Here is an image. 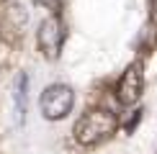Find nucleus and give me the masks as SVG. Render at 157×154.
<instances>
[{
    "instance_id": "obj_8",
    "label": "nucleus",
    "mask_w": 157,
    "mask_h": 154,
    "mask_svg": "<svg viewBox=\"0 0 157 154\" xmlns=\"http://www.w3.org/2000/svg\"><path fill=\"white\" fill-rule=\"evenodd\" d=\"M142 118V111H136L134 116H132V121H126V134H132L134 131V126H136V121Z\"/></svg>"
},
{
    "instance_id": "obj_4",
    "label": "nucleus",
    "mask_w": 157,
    "mask_h": 154,
    "mask_svg": "<svg viewBox=\"0 0 157 154\" xmlns=\"http://www.w3.org/2000/svg\"><path fill=\"white\" fill-rule=\"evenodd\" d=\"M26 21H29V16H26V10L16 0H8V3L0 5V36L8 44H16L21 38L23 28H26Z\"/></svg>"
},
{
    "instance_id": "obj_1",
    "label": "nucleus",
    "mask_w": 157,
    "mask_h": 154,
    "mask_svg": "<svg viewBox=\"0 0 157 154\" xmlns=\"http://www.w3.org/2000/svg\"><path fill=\"white\" fill-rule=\"evenodd\" d=\"M116 126H119V121L111 111H88L75 123V139L82 146H95L103 139L113 136Z\"/></svg>"
},
{
    "instance_id": "obj_2",
    "label": "nucleus",
    "mask_w": 157,
    "mask_h": 154,
    "mask_svg": "<svg viewBox=\"0 0 157 154\" xmlns=\"http://www.w3.org/2000/svg\"><path fill=\"white\" fill-rule=\"evenodd\" d=\"M72 103H75V93L72 87L67 85H49L39 98V108H41V116L47 121H59L64 118L70 111H72Z\"/></svg>"
},
{
    "instance_id": "obj_6",
    "label": "nucleus",
    "mask_w": 157,
    "mask_h": 154,
    "mask_svg": "<svg viewBox=\"0 0 157 154\" xmlns=\"http://www.w3.org/2000/svg\"><path fill=\"white\" fill-rule=\"evenodd\" d=\"M13 103H16V123H23L26 105H29V75L18 72L13 82Z\"/></svg>"
},
{
    "instance_id": "obj_3",
    "label": "nucleus",
    "mask_w": 157,
    "mask_h": 154,
    "mask_svg": "<svg viewBox=\"0 0 157 154\" xmlns=\"http://www.w3.org/2000/svg\"><path fill=\"white\" fill-rule=\"evenodd\" d=\"M64 38H67V28H64L62 18L52 13L49 18H44L41 26L36 31V44H39V51H41L47 59H57L62 54V46H64Z\"/></svg>"
},
{
    "instance_id": "obj_7",
    "label": "nucleus",
    "mask_w": 157,
    "mask_h": 154,
    "mask_svg": "<svg viewBox=\"0 0 157 154\" xmlns=\"http://www.w3.org/2000/svg\"><path fill=\"white\" fill-rule=\"evenodd\" d=\"M41 5H47V10H52L54 16H59V10H62V3L64 0H39Z\"/></svg>"
},
{
    "instance_id": "obj_5",
    "label": "nucleus",
    "mask_w": 157,
    "mask_h": 154,
    "mask_svg": "<svg viewBox=\"0 0 157 154\" xmlns=\"http://www.w3.org/2000/svg\"><path fill=\"white\" fill-rule=\"evenodd\" d=\"M142 87H144V75H142V62H132L124 69L119 85H116V95L124 105H134L142 98Z\"/></svg>"
}]
</instances>
